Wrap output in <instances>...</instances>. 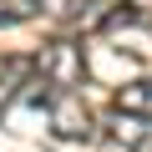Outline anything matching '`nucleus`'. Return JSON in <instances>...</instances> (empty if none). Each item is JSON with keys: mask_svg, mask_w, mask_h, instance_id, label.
<instances>
[{"mask_svg": "<svg viewBox=\"0 0 152 152\" xmlns=\"http://www.w3.org/2000/svg\"><path fill=\"white\" fill-rule=\"evenodd\" d=\"M61 10V0H0V31L5 26H26V20H41Z\"/></svg>", "mask_w": 152, "mask_h": 152, "instance_id": "nucleus-4", "label": "nucleus"}, {"mask_svg": "<svg viewBox=\"0 0 152 152\" xmlns=\"http://www.w3.org/2000/svg\"><path fill=\"white\" fill-rule=\"evenodd\" d=\"M20 102H31V107L46 117L51 137H61V142H86V137H91V127H96L91 107L81 102V91H76V86H56V81H41L36 71H31V81H26Z\"/></svg>", "mask_w": 152, "mask_h": 152, "instance_id": "nucleus-1", "label": "nucleus"}, {"mask_svg": "<svg viewBox=\"0 0 152 152\" xmlns=\"http://www.w3.org/2000/svg\"><path fill=\"white\" fill-rule=\"evenodd\" d=\"M117 107H122V112H142V117H152V76L127 81V86L117 91Z\"/></svg>", "mask_w": 152, "mask_h": 152, "instance_id": "nucleus-5", "label": "nucleus"}, {"mask_svg": "<svg viewBox=\"0 0 152 152\" xmlns=\"http://www.w3.org/2000/svg\"><path fill=\"white\" fill-rule=\"evenodd\" d=\"M107 127H112V137L127 147V152H152V117H142V112H112L107 117Z\"/></svg>", "mask_w": 152, "mask_h": 152, "instance_id": "nucleus-3", "label": "nucleus"}, {"mask_svg": "<svg viewBox=\"0 0 152 152\" xmlns=\"http://www.w3.org/2000/svg\"><path fill=\"white\" fill-rule=\"evenodd\" d=\"M36 76H41V81H56V86H81V46L51 41L36 56Z\"/></svg>", "mask_w": 152, "mask_h": 152, "instance_id": "nucleus-2", "label": "nucleus"}, {"mask_svg": "<svg viewBox=\"0 0 152 152\" xmlns=\"http://www.w3.org/2000/svg\"><path fill=\"white\" fill-rule=\"evenodd\" d=\"M5 71H10V56H0V76H5Z\"/></svg>", "mask_w": 152, "mask_h": 152, "instance_id": "nucleus-6", "label": "nucleus"}]
</instances>
